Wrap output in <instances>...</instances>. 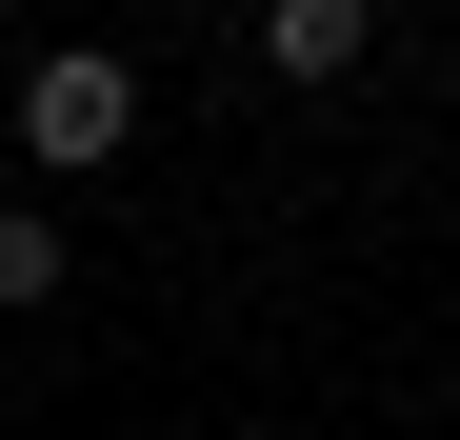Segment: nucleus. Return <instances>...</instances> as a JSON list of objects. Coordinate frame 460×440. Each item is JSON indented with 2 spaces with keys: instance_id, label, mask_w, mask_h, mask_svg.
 <instances>
[{
  "instance_id": "1",
  "label": "nucleus",
  "mask_w": 460,
  "mask_h": 440,
  "mask_svg": "<svg viewBox=\"0 0 460 440\" xmlns=\"http://www.w3.org/2000/svg\"><path fill=\"white\" fill-rule=\"evenodd\" d=\"M120 140H140V81H120L101 40H60V60H21V161H60V180H101Z\"/></svg>"
},
{
  "instance_id": "2",
  "label": "nucleus",
  "mask_w": 460,
  "mask_h": 440,
  "mask_svg": "<svg viewBox=\"0 0 460 440\" xmlns=\"http://www.w3.org/2000/svg\"><path fill=\"white\" fill-rule=\"evenodd\" d=\"M261 60H280V81H360V60H380V21H360V0H280V21H261Z\"/></svg>"
},
{
  "instance_id": "3",
  "label": "nucleus",
  "mask_w": 460,
  "mask_h": 440,
  "mask_svg": "<svg viewBox=\"0 0 460 440\" xmlns=\"http://www.w3.org/2000/svg\"><path fill=\"white\" fill-rule=\"evenodd\" d=\"M40 301H60V220H40V200H0V321H40Z\"/></svg>"
}]
</instances>
